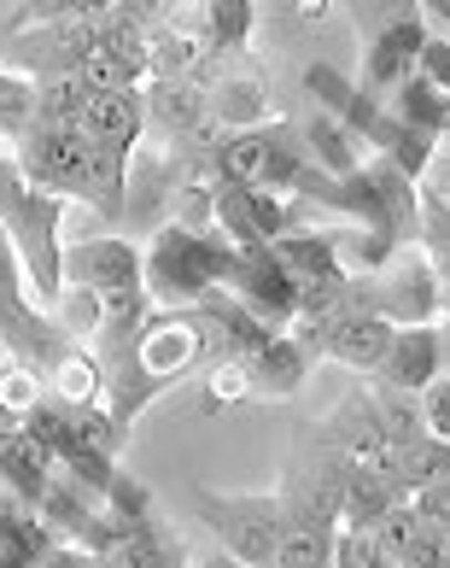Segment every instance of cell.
Wrapping results in <instances>:
<instances>
[{
  "label": "cell",
  "mask_w": 450,
  "mask_h": 568,
  "mask_svg": "<svg viewBox=\"0 0 450 568\" xmlns=\"http://www.w3.org/2000/svg\"><path fill=\"white\" fill-rule=\"evenodd\" d=\"M211 357H223V341H217V328H211V317L200 305H187V311L153 305L141 317V328L129 334L112 357H100L105 410H112L123 428H135L153 398H164L170 387H182L187 375H205Z\"/></svg>",
  "instance_id": "cell-1"
},
{
  "label": "cell",
  "mask_w": 450,
  "mask_h": 568,
  "mask_svg": "<svg viewBox=\"0 0 450 568\" xmlns=\"http://www.w3.org/2000/svg\"><path fill=\"white\" fill-rule=\"evenodd\" d=\"M71 194H53V187H35L24 171H18L12 153H0V229L7 241L18 246L24 258V276L30 293L53 311V300L64 293V241H59V223L71 212Z\"/></svg>",
  "instance_id": "cell-2"
},
{
  "label": "cell",
  "mask_w": 450,
  "mask_h": 568,
  "mask_svg": "<svg viewBox=\"0 0 450 568\" xmlns=\"http://www.w3.org/2000/svg\"><path fill=\"white\" fill-rule=\"evenodd\" d=\"M146 258V293L153 305L170 311H187L211 300L223 282H228V264H234V241L223 229H187V223H158L141 246Z\"/></svg>",
  "instance_id": "cell-3"
},
{
  "label": "cell",
  "mask_w": 450,
  "mask_h": 568,
  "mask_svg": "<svg viewBox=\"0 0 450 568\" xmlns=\"http://www.w3.org/2000/svg\"><path fill=\"white\" fill-rule=\"evenodd\" d=\"M351 18H357V41H362L357 89L369 100H392V89L421 65V48H427L421 0H351Z\"/></svg>",
  "instance_id": "cell-4"
},
{
  "label": "cell",
  "mask_w": 450,
  "mask_h": 568,
  "mask_svg": "<svg viewBox=\"0 0 450 568\" xmlns=\"http://www.w3.org/2000/svg\"><path fill=\"white\" fill-rule=\"evenodd\" d=\"M193 510L228 557L252 568L282 562V493H211L193 487Z\"/></svg>",
  "instance_id": "cell-5"
},
{
  "label": "cell",
  "mask_w": 450,
  "mask_h": 568,
  "mask_svg": "<svg viewBox=\"0 0 450 568\" xmlns=\"http://www.w3.org/2000/svg\"><path fill=\"white\" fill-rule=\"evenodd\" d=\"M357 305L380 311L386 323L410 328V323H444V282L427 246L410 241L392 252V264L375 270V276H357Z\"/></svg>",
  "instance_id": "cell-6"
},
{
  "label": "cell",
  "mask_w": 450,
  "mask_h": 568,
  "mask_svg": "<svg viewBox=\"0 0 450 568\" xmlns=\"http://www.w3.org/2000/svg\"><path fill=\"white\" fill-rule=\"evenodd\" d=\"M100 18H53V24L7 30V53H0V65H12V71H24V77L82 71V59L100 48Z\"/></svg>",
  "instance_id": "cell-7"
},
{
  "label": "cell",
  "mask_w": 450,
  "mask_h": 568,
  "mask_svg": "<svg viewBox=\"0 0 450 568\" xmlns=\"http://www.w3.org/2000/svg\"><path fill=\"white\" fill-rule=\"evenodd\" d=\"M64 282L94 287L105 305H123L146 293V258L135 235H94V241L64 246Z\"/></svg>",
  "instance_id": "cell-8"
},
{
  "label": "cell",
  "mask_w": 450,
  "mask_h": 568,
  "mask_svg": "<svg viewBox=\"0 0 450 568\" xmlns=\"http://www.w3.org/2000/svg\"><path fill=\"white\" fill-rule=\"evenodd\" d=\"M246 311H257L269 328H287L298 317V300L305 287L293 282V270L275 258V246H234V264H228V282H223Z\"/></svg>",
  "instance_id": "cell-9"
},
{
  "label": "cell",
  "mask_w": 450,
  "mask_h": 568,
  "mask_svg": "<svg viewBox=\"0 0 450 568\" xmlns=\"http://www.w3.org/2000/svg\"><path fill=\"white\" fill-rule=\"evenodd\" d=\"M328 446H339L351 463H392V446H386V423H380V405H375V387L369 375H357V382L339 393V405L328 416H316L310 423Z\"/></svg>",
  "instance_id": "cell-10"
},
{
  "label": "cell",
  "mask_w": 450,
  "mask_h": 568,
  "mask_svg": "<svg viewBox=\"0 0 450 568\" xmlns=\"http://www.w3.org/2000/svg\"><path fill=\"white\" fill-rule=\"evenodd\" d=\"M35 187H53V194H82V176H89V130H30L18 146H7Z\"/></svg>",
  "instance_id": "cell-11"
},
{
  "label": "cell",
  "mask_w": 450,
  "mask_h": 568,
  "mask_svg": "<svg viewBox=\"0 0 450 568\" xmlns=\"http://www.w3.org/2000/svg\"><path fill=\"white\" fill-rule=\"evenodd\" d=\"M392 334H398V323H386L380 311H369V305H351V311H339L334 317V328H328V364H339V369H351V375H380V364H386V352H392Z\"/></svg>",
  "instance_id": "cell-12"
},
{
  "label": "cell",
  "mask_w": 450,
  "mask_h": 568,
  "mask_svg": "<svg viewBox=\"0 0 450 568\" xmlns=\"http://www.w3.org/2000/svg\"><path fill=\"white\" fill-rule=\"evenodd\" d=\"M200 123H211V94L193 77H153L146 82V130L164 141H187Z\"/></svg>",
  "instance_id": "cell-13"
},
{
  "label": "cell",
  "mask_w": 450,
  "mask_h": 568,
  "mask_svg": "<svg viewBox=\"0 0 450 568\" xmlns=\"http://www.w3.org/2000/svg\"><path fill=\"white\" fill-rule=\"evenodd\" d=\"M439 375H444V323H410V328H398L392 334V352H386V364H380V382L421 393L427 382H439Z\"/></svg>",
  "instance_id": "cell-14"
},
{
  "label": "cell",
  "mask_w": 450,
  "mask_h": 568,
  "mask_svg": "<svg viewBox=\"0 0 450 568\" xmlns=\"http://www.w3.org/2000/svg\"><path fill=\"white\" fill-rule=\"evenodd\" d=\"M205 94H211V118L223 130H257V123H269V77L264 71H223V59H217Z\"/></svg>",
  "instance_id": "cell-15"
},
{
  "label": "cell",
  "mask_w": 450,
  "mask_h": 568,
  "mask_svg": "<svg viewBox=\"0 0 450 568\" xmlns=\"http://www.w3.org/2000/svg\"><path fill=\"white\" fill-rule=\"evenodd\" d=\"M53 475H59L53 446H41L30 428H0V487L18 493L24 504H35L53 487Z\"/></svg>",
  "instance_id": "cell-16"
},
{
  "label": "cell",
  "mask_w": 450,
  "mask_h": 568,
  "mask_svg": "<svg viewBox=\"0 0 450 568\" xmlns=\"http://www.w3.org/2000/svg\"><path fill=\"white\" fill-rule=\"evenodd\" d=\"M310 369H316V357L282 328L264 352H252V398H293L310 382Z\"/></svg>",
  "instance_id": "cell-17"
},
{
  "label": "cell",
  "mask_w": 450,
  "mask_h": 568,
  "mask_svg": "<svg viewBox=\"0 0 450 568\" xmlns=\"http://www.w3.org/2000/svg\"><path fill=\"white\" fill-rule=\"evenodd\" d=\"M410 493H403V480L392 475V463H351L346 475V510H339V521H351V528H375V521L392 510V504H403Z\"/></svg>",
  "instance_id": "cell-18"
},
{
  "label": "cell",
  "mask_w": 450,
  "mask_h": 568,
  "mask_svg": "<svg viewBox=\"0 0 450 568\" xmlns=\"http://www.w3.org/2000/svg\"><path fill=\"white\" fill-rule=\"evenodd\" d=\"M82 130H89L94 141L141 146V135H146V89H105V94H89V106H82Z\"/></svg>",
  "instance_id": "cell-19"
},
{
  "label": "cell",
  "mask_w": 450,
  "mask_h": 568,
  "mask_svg": "<svg viewBox=\"0 0 450 568\" xmlns=\"http://www.w3.org/2000/svg\"><path fill=\"white\" fill-rule=\"evenodd\" d=\"M298 123H305V146H310V164H316V171H328V176H357V171H362L369 146H362L334 112L310 106V118H298Z\"/></svg>",
  "instance_id": "cell-20"
},
{
  "label": "cell",
  "mask_w": 450,
  "mask_h": 568,
  "mask_svg": "<svg viewBox=\"0 0 450 568\" xmlns=\"http://www.w3.org/2000/svg\"><path fill=\"white\" fill-rule=\"evenodd\" d=\"M386 106H392L403 123H410V130H421V135H444V123H450V94L439 89L433 77H421V71H410L392 89V100H386Z\"/></svg>",
  "instance_id": "cell-21"
},
{
  "label": "cell",
  "mask_w": 450,
  "mask_h": 568,
  "mask_svg": "<svg viewBox=\"0 0 450 568\" xmlns=\"http://www.w3.org/2000/svg\"><path fill=\"white\" fill-rule=\"evenodd\" d=\"M82 106H89V82L76 71L35 77V123L30 130H82Z\"/></svg>",
  "instance_id": "cell-22"
},
{
  "label": "cell",
  "mask_w": 450,
  "mask_h": 568,
  "mask_svg": "<svg viewBox=\"0 0 450 568\" xmlns=\"http://www.w3.org/2000/svg\"><path fill=\"white\" fill-rule=\"evenodd\" d=\"M392 475L403 480V493H421V487H433V480H450V439L444 434H416L410 446H398L392 452Z\"/></svg>",
  "instance_id": "cell-23"
},
{
  "label": "cell",
  "mask_w": 450,
  "mask_h": 568,
  "mask_svg": "<svg viewBox=\"0 0 450 568\" xmlns=\"http://www.w3.org/2000/svg\"><path fill=\"white\" fill-rule=\"evenodd\" d=\"M252 24H257V7L252 0H205V12H200V36H205V48L217 53V59H234L252 41Z\"/></svg>",
  "instance_id": "cell-24"
},
{
  "label": "cell",
  "mask_w": 450,
  "mask_h": 568,
  "mask_svg": "<svg viewBox=\"0 0 450 568\" xmlns=\"http://www.w3.org/2000/svg\"><path fill=\"white\" fill-rule=\"evenodd\" d=\"M369 387H375V405H380V423H386V446H410L416 434H427V416H421V393L410 387H392V382H380V375H369Z\"/></svg>",
  "instance_id": "cell-25"
},
{
  "label": "cell",
  "mask_w": 450,
  "mask_h": 568,
  "mask_svg": "<svg viewBox=\"0 0 450 568\" xmlns=\"http://www.w3.org/2000/svg\"><path fill=\"white\" fill-rule=\"evenodd\" d=\"M30 123H35V77L0 65V135H7V146L24 141Z\"/></svg>",
  "instance_id": "cell-26"
},
{
  "label": "cell",
  "mask_w": 450,
  "mask_h": 568,
  "mask_svg": "<svg viewBox=\"0 0 450 568\" xmlns=\"http://www.w3.org/2000/svg\"><path fill=\"white\" fill-rule=\"evenodd\" d=\"M241 398H252V357L241 352H223L205 364V405L223 410V405H241Z\"/></svg>",
  "instance_id": "cell-27"
},
{
  "label": "cell",
  "mask_w": 450,
  "mask_h": 568,
  "mask_svg": "<svg viewBox=\"0 0 450 568\" xmlns=\"http://www.w3.org/2000/svg\"><path fill=\"white\" fill-rule=\"evenodd\" d=\"M421 246H427V258H433L439 282L450 287V200L427 182H421Z\"/></svg>",
  "instance_id": "cell-28"
},
{
  "label": "cell",
  "mask_w": 450,
  "mask_h": 568,
  "mask_svg": "<svg viewBox=\"0 0 450 568\" xmlns=\"http://www.w3.org/2000/svg\"><path fill=\"white\" fill-rule=\"evenodd\" d=\"M334 568H398V557L380 545L375 528H351V521H339V534H334Z\"/></svg>",
  "instance_id": "cell-29"
},
{
  "label": "cell",
  "mask_w": 450,
  "mask_h": 568,
  "mask_svg": "<svg viewBox=\"0 0 450 568\" xmlns=\"http://www.w3.org/2000/svg\"><path fill=\"white\" fill-rule=\"evenodd\" d=\"M117 12V0H18L7 30H30V24H53V18H100Z\"/></svg>",
  "instance_id": "cell-30"
},
{
  "label": "cell",
  "mask_w": 450,
  "mask_h": 568,
  "mask_svg": "<svg viewBox=\"0 0 450 568\" xmlns=\"http://www.w3.org/2000/svg\"><path fill=\"white\" fill-rule=\"evenodd\" d=\"M421 416H427V428H433V434L450 439V369L439 375V382L421 387Z\"/></svg>",
  "instance_id": "cell-31"
},
{
  "label": "cell",
  "mask_w": 450,
  "mask_h": 568,
  "mask_svg": "<svg viewBox=\"0 0 450 568\" xmlns=\"http://www.w3.org/2000/svg\"><path fill=\"white\" fill-rule=\"evenodd\" d=\"M421 77H433L439 89L450 94V30H427V48H421Z\"/></svg>",
  "instance_id": "cell-32"
},
{
  "label": "cell",
  "mask_w": 450,
  "mask_h": 568,
  "mask_svg": "<svg viewBox=\"0 0 450 568\" xmlns=\"http://www.w3.org/2000/svg\"><path fill=\"white\" fill-rule=\"evenodd\" d=\"M410 504L433 521V528H444L450 534V480H433V487H421V493H410Z\"/></svg>",
  "instance_id": "cell-33"
},
{
  "label": "cell",
  "mask_w": 450,
  "mask_h": 568,
  "mask_svg": "<svg viewBox=\"0 0 450 568\" xmlns=\"http://www.w3.org/2000/svg\"><path fill=\"white\" fill-rule=\"evenodd\" d=\"M164 24H193V30H200V12H205V0H164Z\"/></svg>",
  "instance_id": "cell-34"
},
{
  "label": "cell",
  "mask_w": 450,
  "mask_h": 568,
  "mask_svg": "<svg viewBox=\"0 0 450 568\" xmlns=\"http://www.w3.org/2000/svg\"><path fill=\"white\" fill-rule=\"evenodd\" d=\"M193 568H252V562H241V557H228L223 545H217V551H211V557H193Z\"/></svg>",
  "instance_id": "cell-35"
},
{
  "label": "cell",
  "mask_w": 450,
  "mask_h": 568,
  "mask_svg": "<svg viewBox=\"0 0 450 568\" xmlns=\"http://www.w3.org/2000/svg\"><path fill=\"white\" fill-rule=\"evenodd\" d=\"M439 153H450V123H444V135H439Z\"/></svg>",
  "instance_id": "cell-36"
},
{
  "label": "cell",
  "mask_w": 450,
  "mask_h": 568,
  "mask_svg": "<svg viewBox=\"0 0 450 568\" xmlns=\"http://www.w3.org/2000/svg\"><path fill=\"white\" fill-rule=\"evenodd\" d=\"M444 369H450V323H444Z\"/></svg>",
  "instance_id": "cell-37"
},
{
  "label": "cell",
  "mask_w": 450,
  "mask_h": 568,
  "mask_svg": "<svg viewBox=\"0 0 450 568\" xmlns=\"http://www.w3.org/2000/svg\"><path fill=\"white\" fill-rule=\"evenodd\" d=\"M444 323H450V287H444Z\"/></svg>",
  "instance_id": "cell-38"
},
{
  "label": "cell",
  "mask_w": 450,
  "mask_h": 568,
  "mask_svg": "<svg viewBox=\"0 0 450 568\" xmlns=\"http://www.w3.org/2000/svg\"><path fill=\"white\" fill-rule=\"evenodd\" d=\"M0 153H7V135H0Z\"/></svg>",
  "instance_id": "cell-39"
},
{
  "label": "cell",
  "mask_w": 450,
  "mask_h": 568,
  "mask_svg": "<svg viewBox=\"0 0 450 568\" xmlns=\"http://www.w3.org/2000/svg\"><path fill=\"white\" fill-rule=\"evenodd\" d=\"M0 428H7V423H0Z\"/></svg>",
  "instance_id": "cell-40"
}]
</instances>
